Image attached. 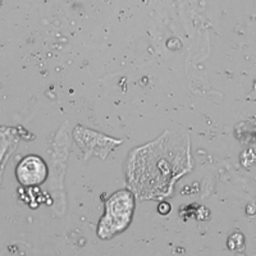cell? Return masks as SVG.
<instances>
[{
	"label": "cell",
	"mask_w": 256,
	"mask_h": 256,
	"mask_svg": "<svg viewBox=\"0 0 256 256\" xmlns=\"http://www.w3.org/2000/svg\"><path fill=\"white\" fill-rule=\"evenodd\" d=\"M134 209V196L128 191H118L106 202V212L98 228L100 238H109L127 228Z\"/></svg>",
	"instance_id": "obj_1"
},
{
	"label": "cell",
	"mask_w": 256,
	"mask_h": 256,
	"mask_svg": "<svg viewBox=\"0 0 256 256\" xmlns=\"http://www.w3.org/2000/svg\"><path fill=\"white\" fill-rule=\"evenodd\" d=\"M16 176L24 186H38L44 184L48 177V166L38 155H28L20 160L16 169Z\"/></svg>",
	"instance_id": "obj_2"
},
{
	"label": "cell",
	"mask_w": 256,
	"mask_h": 256,
	"mask_svg": "<svg viewBox=\"0 0 256 256\" xmlns=\"http://www.w3.org/2000/svg\"><path fill=\"white\" fill-rule=\"evenodd\" d=\"M158 212H159L162 216H166V214H169V212H170V205H169L168 202H162V204L158 206Z\"/></svg>",
	"instance_id": "obj_3"
}]
</instances>
